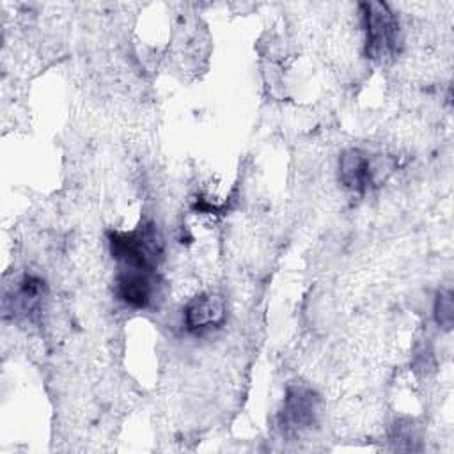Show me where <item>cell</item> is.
<instances>
[{"label": "cell", "mask_w": 454, "mask_h": 454, "mask_svg": "<svg viewBox=\"0 0 454 454\" xmlns=\"http://www.w3.org/2000/svg\"><path fill=\"white\" fill-rule=\"evenodd\" d=\"M227 316L225 301L213 293L197 294L184 307V325L192 333H204L223 325Z\"/></svg>", "instance_id": "5b68a950"}, {"label": "cell", "mask_w": 454, "mask_h": 454, "mask_svg": "<svg viewBox=\"0 0 454 454\" xmlns=\"http://www.w3.org/2000/svg\"><path fill=\"white\" fill-rule=\"evenodd\" d=\"M115 291L121 301L133 309H144L154 296V273L121 268L115 278Z\"/></svg>", "instance_id": "8992f818"}, {"label": "cell", "mask_w": 454, "mask_h": 454, "mask_svg": "<svg viewBox=\"0 0 454 454\" xmlns=\"http://www.w3.org/2000/svg\"><path fill=\"white\" fill-rule=\"evenodd\" d=\"M319 408L321 399L310 387L291 383L278 413V426L286 434H301L317 424Z\"/></svg>", "instance_id": "277c9868"}, {"label": "cell", "mask_w": 454, "mask_h": 454, "mask_svg": "<svg viewBox=\"0 0 454 454\" xmlns=\"http://www.w3.org/2000/svg\"><path fill=\"white\" fill-rule=\"evenodd\" d=\"M110 254L121 262V268L154 273L161 257V236L153 223H144L135 231H110Z\"/></svg>", "instance_id": "6da1fadb"}, {"label": "cell", "mask_w": 454, "mask_h": 454, "mask_svg": "<svg viewBox=\"0 0 454 454\" xmlns=\"http://www.w3.org/2000/svg\"><path fill=\"white\" fill-rule=\"evenodd\" d=\"M44 294V282L37 277H25L20 282L18 293H16V312H21L28 317V314H32L34 310L39 309L41 298Z\"/></svg>", "instance_id": "52a82bcc"}, {"label": "cell", "mask_w": 454, "mask_h": 454, "mask_svg": "<svg viewBox=\"0 0 454 454\" xmlns=\"http://www.w3.org/2000/svg\"><path fill=\"white\" fill-rule=\"evenodd\" d=\"M365 53L372 60L394 57L401 48V27L397 16L385 2H364Z\"/></svg>", "instance_id": "3957f363"}, {"label": "cell", "mask_w": 454, "mask_h": 454, "mask_svg": "<svg viewBox=\"0 0 454 454\" xmlns=\"http://www.w3.org/2000/svg\"><path fill=\"white\" fill-rule=\"evenodd\" d=\"M434 319L443 330H450L454 323V296L450 289H442L434 300Z\"/></svg>", "instance_id": "ba28073f"}, {"label": "cell", "mask_w": 454, "mask_h": 454, "mask_svg": "<svg viewBox=\"0 0 454 454\" xmlns=\"http://www.w3.org/2000/svg\"><path fill=\"white\" fill-rule=\"evenodd\" d=\"M394 170L395 158L388 154H367L360 149H348L339 158L340 183L358 193L381 186Z\"/></svg>", "instance_id": "7a4b0ae2"}]
</instances>
